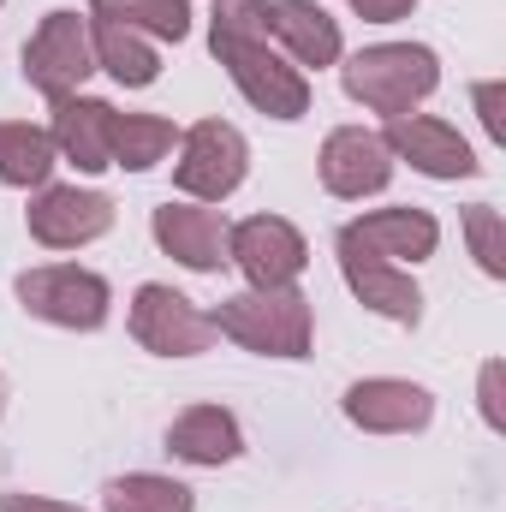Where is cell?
<instances>
[{
    "label": "cell",
    "instance_id": "6da1fadb",
    "mask_svg": "<svg viewBox=\"0 0 506 512\" xmlns=\"http://www.w3.org/2000/svg\"><path fill=\"white\" fill-rule=\"evenodd\" d=\"M209 48L256 114H268V120L310 114V78L268 42V0H215Z\"/></svg>",
    "mask_w": 506,
    "mask_h": 512
},
{
    "label": "cell",
    "instance_id": "7a4b0ae2",
    "mask_svg": "<svg viewBox=\"0 0 506 512\" xmlns=\"http://www.w3.org/2000/svg\"><path fill=\"white\" fill-rule=\"evenodd\" d=\"M215 334L245 346L256 358H310L316 340V310L298 286H245L209 310Z\"/></svg>",
    "mask_w": 506,
    "mask_h": 512
},
{
    "label": "cell",
    "instance_id": "3957f363",
    "mask_svg": "<svg viewBox=\"0 0 506 512\" xmlns=\"http://www.w3.org/2000/svg\"><path fill=\"white\" fill-rule=\"evenodd\" d=\"M340 84L358 108L393 120V114H411L417 102H429L441 90V60L423 42H376L340 66Z\"/></svg>",
    "mask_w": 506,
    "mask_h": 512
},
{
    "label": "cell",
    "instance_id": "277c9868",
    "mask_svg": "<svg viewBox=\"0 0 506 512\" xmlns=\"http://www.w3.org/2000/svg\"><path fill=\"white\" fill-rule=\"evenodd\" d=\"M18 304L36 316V322H54V328H72V334H96L108 316H114V286L96 274V268H78V262H48V268H24L12 280Z\"/></svg>",
    "mask_w": 506,
    "mask_h": 512
},
{
    "label": "cell",
    "instance_id": "5b68a950",
    "mask_svg": "<svg viewBox=\"0 0 506 512\" xmlns=\"http://www.w3.org/2000/svg\"><path fill=\"white\" fill-rule=\"evenodd\" d=\"M251 173V143L245 131L227 120H197L179 131V161H173V185L185 203H227Z\"/></svg>",
    "mask_w": 506,
    "mask_h": 512
},
{
    "label": "cell",
    "instance_id": "8992f818",
    "mask_svg": "<svg viewBox=\"0 0 506 512\" xmlns=\"http://www.w3.org/2000/svg\"><path fill=\"white\" fill-rule=\"evenodd\" d=\"M96 72V48H90V18L72 12V6H54L36 36L24 42V84L48 102L60 96H78L84 78Z\"/></svg>",
    "mask_w": 506,
    "mask_h": 512
},
{
    "label": "cell",
    "instance_id": "52a82bcc",
    "mask_svg": "<svg viewBox=\"0 0 506 512\" xmlns=\"http://www.w3.org/2000/svg\"><path fill=\"white\" fill-rule=\"evenodd\" d=\"M126 322H131V340L143 352H155V358H197V352H209L221 340L215 322H209V310H197L185 292H173L161 280H143L131 292Z\"/></svg>",
    "mask_w": 506,
    "mask_h": 512
},
{
    "label": "cell",
    "instance_id": "ba28073f",
    "mask_svg": "<svg viewBox=\"0 0 506 512\" xmlns=\"http://www.w3.org/2000/svg\"><path fill=\"white\" fill-rule=\"evenodd\" d=\"M24 227L42 251H84L114 233V197L84 185H42L24 209Z\"/></svg>",
    "mask_w": 506,
    "mask_h": 512
},
{
    "label": "cell",
    "instance_id": "9c48e42d",
    "mask_svg": "<svg viewBox=\"0 0 506 512\" xmlns=\"http://www.w3.org/2000/svg\"><path fill=\"white\" fill-rule=\"evenodd\" d=\"M381 143H387L393 161H405L411 173L441 179V185L483 173L477 149L459 137V126H447V120H435V114H393V120L381 126Z\"/></svg>",
    "mask_w": 506,
    "mask_h": 512
},
{
    "label": "cell",
    "instance_id": "30bf717a",
    "mask_svg": "<svg viewBox=\"0 0 506 512\" xmlns=\"http://www.w3.org/2000/svg\"><path fill=\"white\" fill-rule=\"evenodd\" d=\"M334 251H340V274H346V286H352V298L364 310H376V316L399 322V328H417L423 322V286L411 280V268H399V262L376 256L370 245H358L346 227H340Z\"/></svg>",
    "mask_w": 506,
    "mask_h": 512
},
{
    "label": "cell",
    "instance_id": "8fae6325",
    "mask_svg": "<svg viewBox=\"0 0 506 512\" xmlns=\"http://www.w3.org/2000/svg\"><path fill=\"white\" fill-rule=\"evenodd\" d=\"M227 262L251 280V286H298L304 262H310V245L292 221L280 215H251L227 233Z\"/></svg>",
    "mask_w": 506,
    "mask_h": 512
},
{
    "label": "cell",
    "instance_id": "7c38bea8",
    "mask_svg": "<svg viewBox=\"0 0 506 512\" xmlns=\"http://www.w3.org/2000/svg\"><path fill=\"white\" fill-rule=\"evenodd\" d=\"M316 173H322V191H328V197H340V203H364V197L387 191V179H393V155H387L381 131L340 126V131L322 137Z\"/></svg>",
    "mask_w": 506,
    "mask_h": 512
},
{
    "label": "cell",
    "instance_id": "4fadbf2b",
    "mask_svg": "<svg viewBox=\"0 0 506 512\" xmlns=\"http://www.w3.org/2000/svg\"><path fill=\"white\" fill-rule=\"evenodd\" d=\"M340 411L364 435H417L435 417V393L423 382H405V376H364L346 387Z\"/></svg>",
    "mask_w": 506,
    "mask_h": 512
},
{
    "label": "cell",
    "instance_id": "5bb4252c",
    "mask_svg": "<svg viewBox=\"0 0 506 512\" xmlns=\"http://www.w3.org/2000/svg\"><path fill=\"white\" fill-rule=\"evenodd\" d=\"M149 233H155V245L173 256L179 268H191V274H215V268H227V215H215V209H203V203H161L155 215H149Z\"/></svg>",
    "mask_w": 506,
    "mask_h": 512
},
{
    "label": "cell",
    "instance_id": "9a60e30c",
    "mask_svg": "<svg viewBox=\"0 0 506 512\" xmlns=\"http://www.w3.org/2000/svg\"><path fill=\"white\" fill-rule=\"evenodd\" d=\"M54 108V120H48V137H54V155L60 161H72L78 173H108L114 167V108L102 102V96H60V102H48Z\"/></svg>",
    "mask_w": 506,
    "mask_h": 512
},
{
    "label": "cell",
    "instance_id": "2e32d148",
    "mask_svg": "<svg viewBox=\"0 0 506 512\" xmlns=\"http://www.w3.org/2000/svg\"><path fill=\"white\" fill-rule=\"evenodd\" d=\"M268 42H274L298 72L340 66V54H346L340 18H328V6H316V0H268Z\"/></svg>",
    "mask_w": 506,
    "mask_h": 512
},
{
    "label": "cell",
    "instance_id": "e0dca14e",
    "mask_svg": "<svg viewBox=\"0 0 506 512\" xmlns=\"http://www.w3.org/2000/svg\"><path fill=\"white\" fill-rule=\"evenodd\" d=\"M346 233L358 239V245H370L376 256L387 262H429L435 245H441V221L429 215V209H411V203H399V209H370V215H358V221H346Z\"/></svg>",
    "mask_w": 506,
    "mask_h": 512
},
{
    "label": "cell",
    "instance_id": "ac0fdd59",
    "mask_svg": "<svg viewBox=\"0 0 506 512\" xmlns=\"http://www.w3.org/2000/svg\"><path fill=\"white\" fill-rule=\"evenodd\" d=\"M167 453L197 465V471H221L245 453V429L227 405H191L167 423Z\"/></svg>",
    "mask_w": 506,
    "mask_h": 512
},
{
    "label": "cell",
    "instance_id": "d6986e66",
    "mask_svg": "<svg viewBox=\"0 0 506 512\" xmlns=\"http://www.w3.org/2000/svg\"><path fill=\"white\" fill-rule=\"evenodd\" d=\"M90 48H96V72H108L126 90H149L161 78V48L149 36H137L126 24H102L90 18Z\"/></svg>",
    "mask_w": 506,
    "mask_h": 512
},
{
    "label": "cell",
    "instance_id": "ffe728a7",
    "mask_svg": "<svg viewBox=\"0 0 506 512\" xmlns=\"http://www.w3.org/2000/svg\"><path fill=\"white\" fill-rule=\"evenodd\" d=\"M60 155H54V137L48 126H30V120H0V185L12 191H42L54 179Z\"/></svg>",
    "mask_w": 506,
    "mask_h": 512
},
{
    "label": "cell",
    "instance_id": "44dd1931",
    "mask_svg": "<svg viewBox=\"0 0 506 512\" xmlns=\"http://www.w3.org/2000/svg\"><path fill=\"white\" fill-rule=\"evenodd\" d=\"M90 18L126 24L137 36H149L155 48L191 36V0H90Z\"/></svg>",
    "mask_w": 506,
    "mask_h": 512
},
{
    "label": "cell",
    "instance_id": "7402d4cb",
    "mask_svg": "<svg viewBox=\"0 0 506 512\" xmlns=\"http://www.w3.org/2000/svg\"><path fill=\"white\" fill-rule=\"evenodd\" d=\"M102 512H197V495L179 477L161 471H126L102 489Z\"/></svg>",
    "mask_w": 506,
    "mask_h": 512
},
{
    "label": "cell",
    "instance_id": "603a6c76",
    "mask_svg": "<svg viewBox=\"0 0 506 512\" xmlns=\"http://www.w3.org/2000/svg\"><path fill=\"white\" fill-rule=\"evenodd\" d=\"M179 149V126L161 114H120L114 120V167L126 173H149Z\"/></svg>",
    "mask_w": 506,
    "mask_h": 512
},
{
    "label": "cell",
    "instance_id": "cb8c5ba5",
    "mask_svg": "<svg viewBox=\"0 0 506 512\" xmlns=\"http://www.w3.org/2000/svg\"><path fill=\"white\" fill-rule=\"evenodd\" d=\"M465 239H471V256L489 280L506 274V251H501V209L495 203H471L465 209Z\"/></svg>",
    "mask_w": 506,
    "mask_h": 512
},
{
    "label": "cell",
    "instance_id": "d4e9b609",
    "mask_svg": "<svg viewBox=\"0 0 506 512\" xmlns=\"http://www.w3.org/2000/svg\"><path fill=\"white\" fill-rule=\"evenodd\" d=\"M477 399H483V423H489V429H506V411H501V358H489V364H483V387H477Z\"/></svg>",
    "mask_w": 506,
    "mask_h": 512
},
{
    "label": "cell",
    "instance_id": "484cf974",
    "mask_svg": "<svg viewBox=\"0 0 506 512\" xmlns=\"http://www.w3.org/2000/svg\"><path fill=\"white\" fill-rule=\"evenodd\" d=\"M364 24H399V18H411L417 12V0H346Z\"/></svg>",
    "mask_w": 506,
    "mask_h": 512
},
{
    "label": "cell",
    "instance_id": "4316f807",
    "mask_svg": "<svg viewBox=\"0 0 506 512\" xmlns=\"http://www.w3.org/2000/svg\"><path fill=\"white\" fill-rule=\"evenodd\" d=\"M471 96H477V120H483V131L501 143V137H506V126H501V96H506V90L495 84V78H489V84H477Z\"/></svg>",
    "mask_w": 506,
    "mask_h": 512
},
{
    "label": "cell",
    "instance_id": "83f0119b",
    "mask_svg": "<svg viewBox=\"0 0 506 512\" xmlns=\"http://www.w3.org/2000/svg\"><path fill=\"white\" fill-rule=\"evenodd\" d=\"M0 512H84L72 501H54V495H24V489H0Z\"/></svg>",
    "mask_w": 506,
    "mask_h": 512
},
{
    "label": "cell",
    "instance_id": "f1b7e54d",
    "mask_svg": "<svg viewBox=\"0 0 506 512\" xmlns=\"http://www.w3.org/2000/svg\"><path fill=\"white\" fill-rule=\"evenodd\" d=\"M0 411H6V376H0Z\"/></svg>",
    "mask_w": 506,
    "mask_h": 512
},
{
    "label": "cell",
    "instance_id": "f546056e",
    "mask_svg": "<svg viewBox=\"0 0 506 512\" xmlns=\"http://www.w3.org/2000/svg\"><path fill=\"white\" fill-rule=\"evenodd\" d=\"M0 6H6V0H0Z\"/></svg>",
    "mask_w": 506,
    "mask_h": 512
}]
</instances>
